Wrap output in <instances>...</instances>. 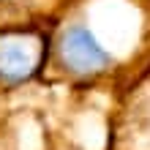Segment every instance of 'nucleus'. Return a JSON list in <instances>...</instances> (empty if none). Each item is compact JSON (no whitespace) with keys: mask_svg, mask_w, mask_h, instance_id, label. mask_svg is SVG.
I'll return each mask as SVG.
<instances>
[{"mask_svg":"<svg viewBox=\"0 0 150 150\" xmlns=\"http://www.w3.org/2000/svg\"><path fill=\"white\" fill-rule=\"evenodd\" d=\"M60 57L66 60L68 68H74L79 74L98 71L109 63L107 49L96 41L85 28H68L63 41H60Z\"/></svg>","mask_w":150,"mask_h":150,"instance_id":"f257e3e1","label":"nucleus"},{"mask_svg":"<svg viewBox=\"0 0 150 150\" xmlns=\"http://www.w3.org/2000/svg\"><path fill=\"white\" fill-rule=\"evenodd\" d=\"M38 47L30 36H0V74L8 79L28 76L36 68Z\"/></svg>","mask_w":150,"mask_h":150,"instance_id":"f03ea898","label":"nucleus"}]
</instances>
